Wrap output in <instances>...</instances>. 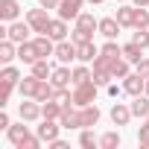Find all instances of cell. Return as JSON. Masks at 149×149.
<instances>
[{
  "label": "cell",
  "mask_w": 149,
  "mask_h": 149,
  "mask_svg": "<svg viewBox=\"0 0 149 149\" xmlns=\"http://www.w3.org/2000/svg\"><path fill=\"white\" fill-rule=\"evenodd\" d=\"M70 41H73V44H88V41H94V35H88V32H79V29H73V32H70Z\"/></svg>",
  "instance_id": "33"
},
{
  "label": "cell",
  "mask_w": 149,
  "mask_h": 149,
  "mask_svg": "<svg viewBox=\"0 0 149 149\" xmlns=\"http://www.w3.org/2000/svg\"><path fill=\"white\" fill-rule=\"evenodd\" d=\"M38 85H41V79L38 76H24L21 82H18V91H21V100H35V94H38Z\"/></svg>",
  "instance_id": "11"
},
{
  "label": "cell",
  "mask_w": 149,
  "mask_h": 149,
  "mask_svg": "<svg viewBox=\"0 0 149 149\" xmlns=\"http://www.w3.org/2000/svg\"><path fill=\"white\" fill-rule=\"evenodd\" d=\"M18 15H21V3L18 0H0V18H3L6 24L18 21Z\"/></svg>",
  "instance_id": "16"
},
{
  "label": "cell",
  "mask_w": 149,
  "mask_h": 149,
  "mask_svg": "<svg viewBox=\"0 0 149 149\" xmlns=\"http://www.w3.org/2000/svg\"><path fill=\"white\" fill-rule=\"evenodd\" d=\"M88 79H94V70L88 67V64H76L73 67V85H79V82H88Z\"/></svg>",
  "instance_id": "28"
},
{
  "label": "cell",
  "mask_w": 149,
  "mask_h": 149,
  "mask_svg": "<svg viewBox=\"0 0 149 149\" xmlns=\"http://www.w3.org/2000/svg\"><path fill=\"white\" fill-rule=\"evenodd\" d=\"M79 146H85V149H94V146H100V140L94 137V132H91V129H82V134H79Z\"/></svg>",
  "instance_id": "31"
},
{
  "label": "cell",
  "mask_w": 149,
  "mask_h": 149,
  "mask_svg": "<svg viewBox=\"0 0 149 149\" xmlns=\"http://www.w3.org/2000/svg\"><path fill=\"white\" fill-rule=\"evenodd\" d=\"M76 56H79V47L73 44V41H58L56 44V58H58V64H70V61H76Z\"/></svg>",
  "instance_id": "6"
},
{
  "label": "cell",
  "mask_w": 149,
  "mask_h": 149,
  "mask_svg": "<svg viewBox=\"0 0 149 149\" xmlns=\"http://www.w3.org/2000/svg\"><path fill=\"white\" fill-rule=\"evenodd\" d=\"M134 6H149V0H134Z\"/></svg>",
  "instance_id": "40"
},
{
  "label": "cell",
  "mask_w": 149,
  "mask_h": 149,
  "mask_svg": "<svg viewBox=\"0 0 149 149\" xmlns=\"http://www.w3.org/2000/svg\"><path fill=\"white\" fill-rule=\"evenodd\" d=\"M73 29H79V32H88V35H94V32H100V21L91 15V12H82L79 18H76V26Z\"/></svg>",
  "instance_id": "13"
},
{
  "label": "cell",
  "mask_w": 149,
  "mask_h": 149,
  "mask_svg": "<svg viewBox=\"0 0 149 149\" xmlns=\"http://www.w3.org/2000/svg\"><path fill=\"white\" fill-rule=\"evenodd\" d=\"M100 117H102V111H100L94 102L76 108V126H79V129H94V126L100 123Z\"/></svg>",
  "instance_id": "2"
},
{
  "label": "cell",
  "mask_w": 149,
  "mask_h": 149,
  "mask_svg": "<svg viewBox=\"0 0 149 149\" xmlns=\"http://www.w3.org/2000/svg\"><path fill=\"white\" fill-rule=\"evenodd\" d=\"M132 41H134V44H140V47L146 50V47H149V32H146V29H134Z\"/></svg>",
  "instance_id": "32"
},
{
  "label": "cell",
  "mask_w": 149,
  "mask_h": 149,
  "mask_svg": "<svg viewBox=\"0 0 149 149\" xmlns=\"http://www.w3.org/2000/svg\"><path fill=\"white\" fill-rule=\"evenodd\" d=\"M134 9H137V6H126V3L117 9V15H114V18L120 21V26H134Z\"/></svg>",
  "instance_id": "26"
},
{
  "label": "cell",
  "mask_w": 149,
  "mask_h": 149,
  "mask_svg": "<svg viewBox=\"0 0 149 149\" xmlns=\"http://www.w3.org/2000/svg\"><path fill=\"white\" fill-rule=\"evenodd\" d=\"M88 3V0H61L58 3V18H64V21H76L79 15H82V6Z\"/></svg>",
  "instance_id": "5"
},
{
  "label": "cell",
  "mask_w": 149,
  "mask_h": 149,
  "mask_svg": "<svg viewBox=\"0 0 149 149\" xmlns=\"http://www.w3.org/2000/svg\"><path fill=\"white\" fill-rule=\"evenodd\" d=\"M24 123H26V120H21V123H15V126H9V129H6V134H9V140H12L15 146H21V143L29 137V129H26Z\"/></svg>",
  "instance_id": "21"
},
{
  "label": "cell",
  "mask_w": 149,
  "mask_h": 149,
  "mask_svg": "<svg viewBox=\"0 0 149 149\" xmlns=\"http://www.w3.org/2000/svg\"><path fill=\"white\" fill-rule=\"evenodd\" d=\"M0 82H6V85H15V88H18V82H21V70H18L15 64H6L3 70H0Z\"/></svg>",
  "instance_id": "25"
},
{
  "label": "cell",
  "mask_w": 149,
  "mask_h": 149,
  "mask_svg": "<svg viewBox=\"0 0 149 149\" xmlns=\"http://www.w3.org/2000/svg\"><path fill=\"white\" fill-rule=\"evenodd\" d=\"M58 129H61V123L58 120H50V117H41V126H35V134L41 137V140H56L58 137Z\"/></svg>",
  "instance_id": "7"
},
{
  "label": "cell",
  "mask_w": 149,
  "mask_h": 149,
  "mask_svg": "<svg viewBox=\"0 0 149 149\" xmlns=\"http://www.w3.org/2000/svg\"><path fill=\"white\" fill-rule=\"evenodd\" d=\"M100 35H105V38H117L120 35V21L117 18H100Z\"/></svg>",
  "instance_id": "20"
},
{
  "label": "cell",
  "mask_w": 149,
  "mask_h": 149,
  "mask_svg": "<svg viewBox=\"0 0 149 149\" xmlns=\"http://www.w3.org/2000/svg\"><path fill=\"white\" fill-rule=\"evenodd\" d=\"M97 91H100V85L94 82V79H88V82H79V85H73V105H91V102H97Z\"/></svg>",
  "instance_id": "1"
},
{
  "label": "cell",
  "mask_w": 149,
  "mask_h": 149,
  "mask_svg": "<svg viewBox=\"0 0 149 149\" xmlns=\"http://www.w3.org/2000/svg\"><path fill=\"white\" fill-rule=\"evenodd\" d=\"M137 143H140V146H149V123H143V126L137 129Z\"/></svg>",
  "instance_id": "35"
},
{
  "label": "cell",
  "mask_w": 149,
  "mask_h": 149,
  "mask_svg": "<svg viewBox=\"0 0 149 149\" xmlns=\"http://www.w3.org/2000/svg\"><path fill=\"white\" fill-rule=\"evenodd\" d=\"M47 12H50V9H44V6L26 12V24L32 26V32H47V26H50V21H53Z\"/></svg>",
  "instance_id": "4"
},
{
  "label": "cell",
  "mask_w": 149,
  "mask_h": 149,
  "mask_svg": "<svg viewBox=\"0 0 149 149\" xmlns=\"http://www.w3.org/2000/svg\"><path fill=\"white\" fill-rule=\"evenodd\" d=\"M29 70H32V76H38V79H50L56 67H53L47 58H38V61H32V64H29Z\"/></svg>",
  "instance_id": "23"
},
{
  "label": "cell",
  "mask_w": 149,
  "mask_h": 149,
  "mask_svg": "<svg viewBox=\"0 0 149 149\" xmlns=\"http://www.w3.org/2000/svg\"><path fill=\"white\" fill-rule=\"evenodd\" d=\"M18 58H21L24 64L38 61L41 56H38V50H35V41H24V44H18Z\"/></svg>",
  "instance_id": "17"
},
{
  "label": "cell",
  "mask_w": 149,
  "mask_h": 149,
  "mask_svg": "<svg viewBox=\"0 0 149 149\" xmlns=\"http://www.w3.org/2000/svg\"><path fill=\"white\" fill-rule=\"evenodd\" d=\"M132 117H134L132 114V105H123V102H114L111 105V123L114 126H126Z\"/></svg>",
  "instance_id": "15"
},
{
  "label": "cell",
  "mask_w": 149,
  "mask_h": 149,
  "mask_svg": "<svg viewBox=\"0 0 149 149\" xmlns=\"http://www.w3.org/2000/svg\"><path fill=\"white\" fill-rule=\"evenodd\" d=\"M9 126H12L9 114H6V111H0V129H9Z\"/></svg>",
  "instance_id": "39"
},
{
  "label": "cell",
  "mask_w": 149,
  "mask_h": 149,
  "mask_svg": "<svg viewBox=\"0 0 149 149\" xmlns=\"http://www.w3.org/2000/svg\"><path fill=\"white\" fill-rule=\"evenodd\" d=\"M67 32H70V29H67V21H64V18H53V21H50V26H47V35H50L56 44H58V41H64V38H67Z\"/></svg>",
  "instance_id": "14"
},
{
  "label": "cell",
  "mask_w": 149,
  "mask_h": 149,
  "mask_svg": "<svg viewBox=\"0 0 149 149\" xmlns=\"http://www.w3.org/2000/svg\"><path fill=\"white\" fill-rule=\"evenodd\" d=\"M18 114H21V120L35 123V120H41V102H38V100H24V102L18 105Z\"/></svg>",
  "instance_id": "8"
},
{
  "label": "cell",
  "mask_w": 149,
  "mask_h": 149,
  "mask_svg": "<svg viewBox=\"0 0 149 149\" xmlns=\"http://www.w3.org/2000/svg\"><path fill=\"white\" fill-rule=\"evenodd\" d=\"M41 143H44V140H41V137H38V134H29V137H26V140H24V143H21V146H18V149H38V146H41Z\"/></svg>",
  "instance_id": "34"
},
{
  "label": "cell",
  "mask_w": 149,
  "mask_h": 149,
  "mask_svg": "<svg viewBox=\"0 0 149 149\" xmlns=\"http://www.w3.org/2000/svg\"><path fill=\"white\" fill-rule=\"evenodd\" d=\"M32 41H35V50H38V56H41V58L56 56V41H53L47 32H38V38H32Z\"/></svg>",
  "instance_id": "12"
},
{
  "label": "cell",
  "mask_w": 149,
  "mask_h": 149,
  "mask_svg": "<svg viewBox=\"0 0 149 149\" xmlns=\"http://www.w3.org/2000/svg\"><path fill=\"white\" fill-rule=\"evenodd\" d=\"M3 32V38H12L15 44H24V41H29V32H32V26L26 24V21H12L6 29H0Z\"/></svg>",
  "instance_id": "3"
},
{
  "label": "cell",
  "mask_w": 149,
  "mask_h": 149,
  "mask_svg": "<svg viewBox=\"0 0 149 149\" xmlns=\"http://www.w3.org/2000/svg\"><path fill=\"white\" fill-rule=\"evenodd\" d=\"M105 91H108V97H120V94H123V88H120V85H114V82H108V85H105Z\"/></svg>",
  "instance_id": "37"
},
{
  "label": "cell",
  "mask_w": 149,
  "mask_h": 149,
  "mask_svg": "<svg viewBox=\"0 0 149 149\" xmlns=\"http://www.w3.org/2000/svg\"><path fill=\"white\" fill-rule=\"evenodd\" d=\"M76 47H79L76 61H82V64H94V58L100 56V47H97L94 41H88V44H76Z\"/></svg>",
  "instance_id": "18"
},
{
  "label": "cell",
  "mask_w": 149,
  "mask_h": 149,
  "mask_svg": "<svg viewBox=\"0 0 149 149\" xmlns=\"http://www.w3.org/2000/svg\"><path fill=\"white\" fill-rule=\"evenodd\" d=\"M50 82H53L56 88H70V82H73V67H70V64H58V67L53 70Z\"/></svg>",
  "instance_id": "9"
},
{
  "label": "cell",
  "mask_w": 149,
  "mask_h": 149,
  "mask_svg": "<svg viewBox=\"0 0 149 149\" xmlns=\"http://www.w3.org/2000/svg\"><path fill=\"white\" fill-rule=\"evenodd\" d=\"M58 3L61 0H38V6H44V9H58Z\"/></svg>",
  "instance_id": "38"
},
{
  "label": "cell",
  "mask_w": 149,
  "mask_h": 149,
  "mask_svg": "<svg viewBox=\"0 0 149 149\" xmlns=\"http://www.w3.org/2000/svg\"><path fill=\"white\" fill-rule=\"evenodd\" d=\"M132 114L134 117H149V94H137V97H132Z\"/></svg>",
  "instance_id": "22"
},
{
  "label": "cell",
  "mask_w": 149,
  "mask_h": 149,
  "mask_svg": "<svg viewBox=\"0 0 149 149\" xmlns=\"http://www.w3.org/2000/svg\"><path fill=\"white\" fill-rule=\"evenodd\" d=\"M149 26V9L146 6H137L134 9V26L132 29H146Z\"/></svg>",
  "instance_id": "29"
},
{
  "label": "cell",
  "mask_w": 149,
  "mask_h": 149,
  "mask_svg": "<svg viewBox=\"0 0 149 149\" xmlns=\"http://www.w3.org/2000/svg\"><path fill=\"white\" fill-rule=\"evenodd\" d=\"M18 58V44L12 41V38H3V41H0V61H3V64H12Z\"/></svg>",
  "instance_id": "19"
},
{
  "label": "cell",
  "mask_w": 149,
  "mask_h": 149,
  "mask_svg": "<svg viewBox=\"0 0 149 149\" xmlns=\"http://www.w3.org/2000/svg\"><path fill=\"white\" fill-rule=\"evenodd\" d=\"M123 56H126L132 64H137V61L143 58V47H140V44H134V41H129V44H123Z\"/></svg>",
  "instance_id": "27"
},
{
  "label": "cell",
  "mask_w": 149,
  "mask_h": 149,
  "mask_svg": "<svg viewBox=\"0 0 149 149\" xmlns=\"http://www.w3.org/2000/svg\"><path fill=\"white\" fill-rule=\"evenodd\" d=\"M88 3H94V6H100V3H105V0H88Z\"/></svg>",
  "instance_id": "41"
},
{
  "label": "cell",
  "mask_w": 149,
  "mask_h": 149,
  "mask_svg": "<svg viewBox=\"0 0 149 149\" xmlns=\"http://www.w3.org/2000/svg\"><path fill=\"white\" fill-rule=\"evenodd\" d=\"M100 146H102V149H117V146H120V132H105V134L100 137Z\"/></svg>",
  "instance_id": "30"
},
{
  "label": "cell",
  "mask_w": 149,
  "mask_h": 149,
  "mask_svg": "<svg viewBox=\"0 0 149 149\" xmlns=\"http://www.w3.org/2000/svg\"><path fill=\"white\" fill-rule=\"evenodd\" d=\"M146 123H149V117H146Z\"/></svg>",
  "instance_id": "44"
},
{
  "label": "cell",
  "mask_w": 149,
  "mask_h": 149,
  "mask_svg": "<svg viewBox=\"0 0 149 149\" xmlns=\"http://www.w3.org/2000/svg\"><path fill=\"white\" fill-rule=\"evenodd\" d=\"M134 73H140L143 79H149V58H140V61L134 64Z\"/></svg>",
  "instance_id": "36"
},
{
  "label": "cell",
  "mask_w": 149,
  "mask_h": 149,
  "mask_svg": "<svg viewBox=\"0 0 149 149\" xmlns=\"http://www.w3.org/2000/svg\"><path fill=\"white\" fill-rule=\"evenodd\" d=\"M117 3H126V0H117Z\"/></svg>",
  "instance_id": "43"
},
{
  "label": "cell",
  "mask_w": 149,
  "mask_h": 149,
  "mask_svg": "<svg viewBox=\"0 0 149 149\" xmlns=\"http://www.w3.org/2000/svg\"><path fill=\"white\" fill-rule=\"evenodd\" d=\"M123 91H126L129 97H137V94L146 91V79L140 76V73H129V76L123 79Z\"/></svg>",
  "instance_id": "10"
},
{
  "label": "cell",
  "mask_w": 149,
  "mask_h": 149,
  "mask_svg": "<svg viewBox=\"0 0 149 149\" xmlns=\"http://www.w3.org/2000/svg\"><path fill=\"white\" fill-rule=\"evenodd\" d=\"M143 94H149V79H146V91H143Z\"/></svg>",
  "instance_id": "42"
},
{
  "label": "cell",
  "mask_w": 149,
  "mask_h": 149,
  "mask_svg": "<svg viewBox=\"0 0 149 149\" xmlns=\"http://www.w3.org/2000/svg\"><path fill=\"white\" fill-rule=\"evenodd\" d=\"M61 111H64V105H61L58 100H47V102H41V117L58 120V117H61Z\"/></svg>",
  "instance_id": "24"
}]
</instances>
